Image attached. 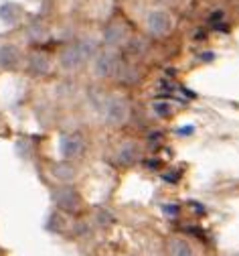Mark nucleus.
Returning a JSON list of instances; mask_svg holds the SVG:
<instances>
[{"mask_svg":"<svg viewBox=\"0 0 239 256\" xmlns=\"http://www.w3.org/2000/svg\"><path fill=\"white\" fill-rule=\"evenodd\" d=\"M146 24H148V30L152 35H166L168 30L173 28V20H170V16L164 10L150 12L146 18Z\"/></svg>","mask_w":239,"mask_h":256,"instance_id":"1","label":"nucleus"},{"mask_svg":"<svg viewBox=\"0 0 239 256\" xmlns=\"http://www.w3.org/2000/svg\"><path fill=\"white\" fill-rule=\"evenodd\" d=\"M79 146H81V140L77 138V136H67L65 140H63V154L65 156H73V154H77L79 152Z\"/></svg>","mask_w":239,"mask_h":256,"instance_id":"2","label":"nucleus"},{"mask_svg":"<svg viewBox=\"0 0 239 256\" xmlns=\"http://www.w3.org/2000/svg\"><path fill=\"white\" fill-rule=\"evenodd\" d=\"M170 256H193V248L185 240H175L170 246Z\"/></svg>","mask_w":239,"mask_h":256,"instance_id":"3","label":"nucleus"}]
</instances>
